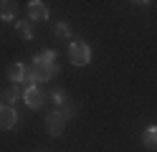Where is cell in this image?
Segmentation results:
<instances>
[{
    "label": "cell",
    "instance_id": "obj_1",
    "mask_svg": "<svg viewBox=\"0 0 157 152\" xmlns=\"http://www.w3.org/2000/svg\"><path fill=\"white\" fill-rule=\"evenodd\" d=\"M68 58H71V64H76V66H86L91 61V51H89V46H86L84 41H74V43L68 46Z\"/></svg>",
    "mask_w": 157,
    "mask_h": 152
},
{
    "label": "cell",
    "instance_id": "obj_2",
    "mask_svg": "<svg viewBox=\"0 0 157 152\" xmlns=\"http://www.w3.org/2000/svg\"><path fill=\"white\" fill-rule=\"evenodd\" d=\"M46 127H48V134L51 137H61L63 134V127H66V117L61 111H51L46 117Z\"/></svg>",
    "mask_w": 157,
    "mask_h": 152
},
{
    "label": "cell",
    "instance_id": "obj_3",
    "mask_svg": "<svg viewBox=\"0 0 157 152\" xmlns=\"http://www.w3.org/2000/svg\"><path fill=\"white\" fill-rule=\"evenodd\" d=\"M23 101L31 109H38V107H43V101H46V94H43V89H38V86H33V89H25L23 91Z\"/></svg>",
    "mask_w": 157,
    "mask_h": 152
},
{
    "label": "cell",
    "instance_id": "obj_4",
    "mask_svg": "<svg viewBox=\"0 0 157 152\" xmlns=\"http://www.w3.org/2000/svg\"><path fill=\"white\" fill-rule=\"evenodd\" d=\"M18 124V111L13 107H0V129H13Z\"/></svg>",
    "mask_w": 157,
    "mask_h": 152
},
{
    "label": "cell",
    "instance_id": "obj_5",
    "mask_svg": "<svg viewBox=\"0 0 157 152\" xmlns=\"http://www.w3.org/2000/svg\"><path fill=\"white\" fill-rule=\"evenodd\" d=\"M56 64H58V53L53 48H46L33 56V66H56Z\"/></svg>",
    "mask_w": 157,
    "mask_h": 152
},
{
    "label": "cell",
    "instance_id": "obj_6",
    "mask_svg": "<svg viewBox=\"0 0 157 152\" xmlns=\"http://www.w3.org/2000/svg\"><path fill=\"white\" fill-rule=\"evenodd\" d=\"M28 13H31L33 20H46L48 18V8L41 0H31V3H28Z\"/></svg>",
    "mask_w": 157,
    "mask_h": 152
},
{
    "label": "cell",
    "instance_id": "obj_7",
    "mask_svg": "<svg viewBox=\"0 0 157 152\" xmlns=\"http://www.w3.org/2000/svg\"><path fill=\"white\" fill-rule=\"evenodd\" d=\"M58 71H61V66H33V74H36V79L38 81H51Z\"/></svg>",
    "mask_w": 157,
    "mask_h": 152
},
{
    "label": "cell",
    "instance_id": "obj_8",
    "mask_svg": "<svg viewBox=\"0 0 157 152\" xmlns=\"http://www.w3.org/2000/svg\"><path fill=\"white\" fill-rule=\"evenodd\" d=\"M18 15V5L10 3V0H0V18L3 20H13Z\"/></svg>",
    "mask_w": 157,
    "mask_h": 152
},
{
    "label": "cell",
    "instance_id": "obj_9",
    "mask_svg": "<svg viewBox=\"0 0 157 152\" xmlns=\"http://www.w3.org/2000/svg\"><path fill=\"white\" fill-rule=\"evenodd\" d=\"M142 145L147 150H157V127H147L142 132Z\"/></svg>",
    "mask_w": 157,
    "mask_h": 152
},
{
    "label": "cell",
    "instance_id": "obj_10",
    "mask_svg": "<svg viewBox=\"0 0 157 152\" xmlns=\"http://www.w3.org/2000/svg\"><path fill=\"white\" fill-rule=\"evenodd\" d=\"M15 33L23 41H33V25L28 20H15Z\"/></svg>",
    "mask_w": 157,
    "mask_h": 152
},
{
    "label": "cell",
    "instance_id": "obj_11",
    "mask_svg": "<svg viewBox=\"0 0 157 152\" xmlns=\"http://www.w3.org/2000/svg\"><path fill=\"white\" fill-rule=\"evenodd\" d=\"M23 76H25V66L23 64H10L8 66V79H10L13 84H21Z\"/></svg>",
    "mask_w": 157,
    "mask_h": 152
},
{
    "label": "cell",
    "instance_id": "obj_12",
    "mask_svg": "<svg viewBox=\"0 0 157 152\" xmlns=\"http://www.w3.org/2000/svg\"><path fill=\"white\" fill-rule=\"evenodd\" d=\"M18 96H21V89H18V84H15V86L5 89L3 94H0V101H5V107H13L15 101H18Z\"/></svg>",
    "mask_w": 157,
    "mask_h": 152
},
{
    "label": "cell",
    "instance_id": "obj_13",
    "mask_svg": "<svg viewBox=\"0 0 157 152\" xmlns=\"http://www.w3.org/2000/svg\"><path fill=\"white\" fill-rule=\"evenodd\" d=\"M53 33H56L58 38H71V25H68V23H56Z\"/></svg>",
    "mask_w": 157,
    "mask_h": 152
},
{
    "label": "cell",
    "instance_id": "obj_14",
    "mask_svg": "<svg viewBox=\"0 0 157 152\" xmlns=\"http://www.w3.org/2000/svg\"><path fill=\"white\" fill-rule=\"evenodd\" d=\"M53 101H56V107H63L66 104V94L63 91H53Z\"/></svg>",
    "mask_w": 157,
    "mask_h": 152
},
{
    "label": "cell",
    "instance_id": "obj_15",
    "mask_svg": "<svg viewBox=\"0 0 157 152\" xmlns=\"http://www.w3.org/2000/svg\"><path fill=\"white\" fill-rule=\"evenodd\" d=\"M61 114H63V117L68 119V117L74 114V107H71V104H63V109H61Z\"/></svg>",
    "mask_w": 157,
    "mask_h": 152
}]
</instances>
